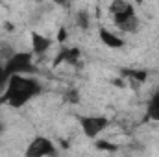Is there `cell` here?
Here are the masks:
<instances>
[{
  "mask_svg": "<svg viewBox=\"0 0 159 157\" xmlns=\"http://www.w3.org/2000/svg\"><path fill=\"white\" fill-rule=\"evenodd\" d=\"M146 117L150 118V120L159 122V91H156L150 96V100L146 104Z\"/></svg>",
  "mask_w": 159,
  "mask_h": 157,
  "instance_id": "obj_9",
  "label": "cell"
},
{
  "mask_svg": "<svg viewBox=\"0 0 159 157\" xmlns=\"http://www.w3.org/2000/svg\"><path fill=\"white\" fill-rule=\"evenodd\" d=\"M2 131H4V124L0 122V133H2Z\"/></svg>",
  "mask_w": 159,
  "mask_h": 157,
  "instance_id": "obj_16",
  "label": "cell"
},
{
  "mask_svg": "<svg viewBox=\"0 0 159 157\" xmlns=\"http://www.w3.org/2000/svg\"><path fill=\"white\" fill-rule=\"evenodd\" d=\"M98 37H100V41H102L104 46H107V48H111V50H119V48L124 46V39L119 37L117 34H113L111 30L104 28V26L98 30Z\"/></svg>",
  "mask_w": 159,
  "mask_h": 157,
  "instance_id": "obj_6",
  "label": "cell"
},
{
  "mask_svg": "<svg viewBox=\"0 0 159 157\" xmlns=\"http://www.w3.org/2000/svg\"><path fill=\"white\" fill-rule=\"evenodd\" d=\"M120 74H122V78H131V79H135V81H139V83L146 81V78H148L146 70H137V69H124Z\"/></svg>",
  "mask_w": 159,
  "mask_h": 157,
  "instance_id": "obj_10",
  "label": "cell"
},
{
  "mask_svg": "<svg viewBox=\"0 0 159 157\" xmlns=\"http://www.w3.org/2000/svg\"><path fill=\"white\" fill-rule=\"evenodd\" d=\"M109 11L113 15V20L117 24V28L126 32V34H133L139 30V19L135 15V9L129 2L126 0H115L109 4Z\"/></svg>",
  "mask_w": 159,
  "mask_h": 157,
  "instance_id": "obj_2",
  "label": "cell"
},
{
  "mask_svg": "<svg viewBox=\"0 0 159 157\" xmlns=\"http://www.w3.org/2000/svg\"><path fill=\"white\" fill-rule=\"evenodd\" d=\"M41 92H43V85L39 79L30 76H11L2 91L0 102L17 109L26 105L32 98L39 96Z\"/></svg>",
  "mask_w": 159,
  "mask_h": 157,
  "instance_id": "obj_1",
  "label": "cell"
},
{
  "mask_svg": "<svg viewBox=\"0 0 159 157\" xmlns=\"http://www.w3.org/2000/svg\"><path fill=\"white\" fill-rule=\"evenodd\" d=\"M67 37H69L67 30H65V28H61V30H59V34H57V41H59V43H65V41H67Z\"/></svg>",
  "mask_w": 159,
  "mask_h": 157,
  "instance_id": "obj_14",
  "label": "cell"
},
{
  "mask_svg": "<svg viewBox=\"0 0 159 157\" xmlns=\"http://www.w3.org/2000/svg\"><path fill=\"white\" fill-rule=\"evenodd\" d=\"M30 41H32V50L35 54H44L50 48V39L41 35L39 32H32L30 34Z\"/></svg>",
  "mask_w": 159,
  "mask_h": 157,
  "instance_id": "obj_8",
  "label": "cell"
},
{
  "mask_svg": "<svg viewBox=\"0 0 159 157\" xmlns=\"http://www.w3.org/2000/svg\"><path fill=\"white\" fill-rule=\"evenodd\" d=\"M94 146H96L98 150H102V152H117V148H119L117 144H113V142H109V141H102V139L96 141Z\"/></svg>",
  "mask_w": 159,
  "mask_h": 157,
  "instance_id": "obj_11",
  "label": "cell"
},
{
  "mask_svg": "<svg viewBox=\"0 0 159 157\" xmlns=\"http://www.w3.org/2000/svg\"><path fill=\"white\" fill-rule=\"evenodd\" d=\"M30 72H35L34 54L32 52H17L4 65V74H6L7 79L11 76H26Z\"/></svg>",
  "mask_w": 159,
  "mask_h": 157,
  "instance_id": "obj_3",
  "label": "cell"
},
{
  "mask_svg": "<svg viewBox=\"0 0 159 157\" xmlns=\"http://www.w3.org/2000/svg\"><path fill=\"white\" fill-rule=\"evenodd\" d=\"M6 83H7V78H6V74H4V65H2V61H0V89L4 91V87H6Z\"/></svg>",
  "mask_w": 159,
  "mask_h": 157,
  "instance_id": "obj_13",
  "label": "cell"
},
{
  "mask_svg": "<svg viewBox=\"0 0 159 157\" xmlns=\"http://www.w3.org/2000/svg\"><path fill=\"white\" fill-rule=\"evenodd\" d=\"M76 22H78V26L81 30H87V28H89V15H87L85 11L78 13V15H76Z\"/></svg>",
  "mask_w": 159,
  "mask_h": 157,
  "instance_id": "obj_12",
  "label": "cell"
},
{
  "mask_svg": "<svg viewBox=\"0 0 159 157\" xmlns=\"http://www.w3.org/2000/svg\"><path fill=\"white\" fill-rule=\"evenodd\" d=\"M67 100H70V102H76V100H78V92H76V91H70V92L67 94Z\"/></svg>",
  "mask_w": 159,
  "mask_h": 157,
  "instance_id": "obj_15",
  "label": "cell"
},
{
  "mask_svg": "<svg viewBox=\"0 0 159 157\" xmlns=\"http://www.w3.org/2000/svg\"><path fill=\"white\" fill-rule=\"evenodd\" d=\"M56 144L46 137H35L24 150V157H54Z\"/></svg>",
  "mask_w": 159,
  "mask_h": 157,
  "instance_id": "obj_5",
  "label": "cell"
},
{
  "mask_svg": "<svg viewBox=\"0 0 159 157\" xmlns=\"http://www.w3.org/2000/svg\"><path fill=\"white\" fill-rule=\"evenodd\" d=\"M80 57H81L80 48H76V46H65V48L57 54L56 65H59V63H70V65H74V63H78Z\"/></svg>",
  "mask_w": 159,
  "mask_h": 157,
  "instance_id": "obj_7",
  "label": "cell"
},
{
  "mask_svg": "<svg viewBox=\"0 0 159 157\" xmlns=\"http://www.w3.org/2000/svg\"><path fill=\"white\" fill-rule=\"evenodd\" d=\"M80 126L85 137L89 139H96L107 126H109V118L102 117V115H89V117H80Z\"/></svg>",
  "mask_w": 159,
  "mask_h": 157,
  "instance_id": "obj_4",
  "label": "cell"
}]
</instances>
